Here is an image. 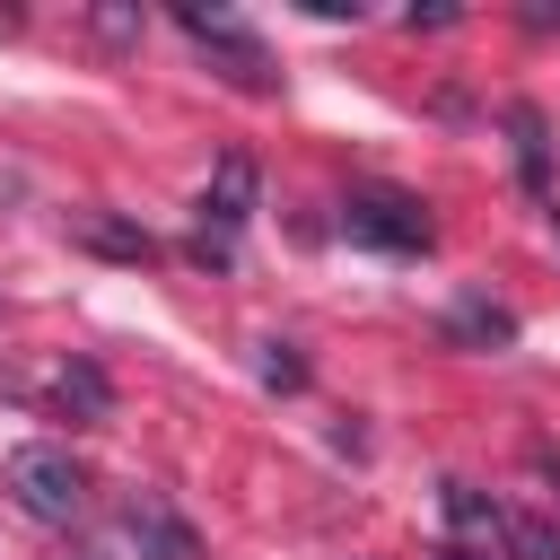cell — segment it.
Instances as JSON below:
<instances>
[{
    "label": "cell",
    "instance_id": "cell-14",
    "mask_svg": "<svg viewBox=\"0 0 560 560\" xmlns=\"http://www.w3.org/2000/svg\"><path fill=\"white\" fill-rule=\"evenodd\" d=\"M438 560H472V551H438Z\"/></svg>",
    "mask_w": 560,
    "mask_h": 560
},
{
    "label": "cell",
    "instance_id": "cell-1",
    "mask_svg": "<svg viewBox=\"0 0 560 560\" xmlns=\"http://www.w3.org/2000/svg\"><path fill=\"white\" fill-rule=\"evenodd\" d=\"M0 490L35 516V525H70L79 508H88V472H79V455L70 446H18L9 464H0Z\"/></svg>",
    "mask_w": 560,
    "mask_h": 560
},
{
    "label": "cell",
    "instance_id": "cell-6",
    "mask_svg": "<svg viewBox=\"0 0 560 560\" xmlns=\"http://www.w3.org/2000/svg\"><path fill=\"white\" fill-rule=\"evenodd\" d=\"M446 332H455V341H516V315H508V306H481V298H464V306L446 315Z\"/></svg>",
    "mask_w": 560,
    "mask_h": 560
},
{
    "label": "cell",
    "instance_id": "cell-13",
    "mask_svg": "<svg viewBox=\"0 0 560 560\" xmlns=\"http://www.w3.org/2000/svg\"><path fill=\"white\" fill-rule=\"evenodd\" d=\"M542 472H551V490H560V455H542Z\"/></svg>",
    "mask_w": 560,
    "mask_h": 560
},
{
    "label": "cell",
    "instance_id": "cell-8",
    "mask_svg": "<svg viewBox=\"0 0 560 560\" xmlns=\"http://www.w3.org/2000/svg\"><path fill=\"white\" fill-rule=\"evenodd\" d=\"M446 516H455L464 534H490V542H499V516H508V508H490V499H472L464 481H446Z\"/></svg>",
    "mask_w": 560,
    "mask_h": 560
},
{
    "label": "cell",
    "instance_id": "cell-5",
    "mask_svg": "<svg viewBox=\"0 0 560 560\" xmlns=\"http://www.w3.org/2000/svg\"><path fill=\"white\" fill-rule=\"evenodd\" d=\"M122 542L140 560H201V534L158 499V490H122Z\"/></svg>",
    "mask_w": 560,
    "mask_h": 560
},
{
    "label": "cell",
    "instance_id": "cell-11",
    "mask_svg": "<svg viewBox=\"0 0 560 560\" xmlns=\"http://www.w3.org/2000/svg\"><path fill=\"white\" fill-rule=\"evenodd\" d=\"M262 376H271V385H306V368L289 359V341H262Z\"/></svg>",
    "mask_w": 560,
    "mask_h": 560
},
{
    "label": "cell",
    "instance_id": "cell-3",
    "mask_svg": "<svg viewBox=\"0 0 560 560\" xmlns=\"http://www.w3.org/2000/svg\"><path fill=\"white\" fill-rule=\"evenodd\" d=\"M254 219V158H219L210 192H201V262H236V228Z\"/></svg>",
    "mask_w": 560,
    "mask_h": 560
},
{
    "label": "cell",
    "instance_id": "cell-10",
    "mask_svg": "<svg viewBox=\"0 0 560 560\" xmlns=\"http://www.w3.org/2000/svg\"><path fill=\"white\" fill-rule=\"evenodd\" d=\"M88 236H96V245H105V254H131V262H149V254H158V245H149V236H131V228H105V219H96V228H88Z\"/></svg>",
    "mask_w": 560,
    "mask_h": 560
},
{
    "label": "cell",
    "instance_id": "cell-4",
    "mask_svg": "<svg viewBox=\"0 0 560 560\" xmlns=\"http://www.w3.org/2000/svg\"><path fill=\"white\" fill-rule=\"evenodd\" d=\"M175 18H184V35H192V44H210V52L228 61V79H236L245 96H262V88H271V61H262V44H254V35H245L228 9H192V0H184Z\"/></svg>",
    "mask_w": 560,
    "mask_h": 560
},
{
    "label": "cell",
    "instance_id": "cell-2",
    "mask_svg": "<svg viewBox=\"0 0 560 560\" xmlns=\"http://www.w3.org/2000/svg\"><path fill=\"white\" fill-rule=\"evenodd\" d=\"M341 236H350V245H376V254H420V245H429V210H420L411 192L368 184V192L341 201Z\"/></svg>",
    "mask_w": 560,
    "mask_h": 560
},
{
    "label": "cell",
    "instance_id": "cell-9",
    "mask_svg": "<svg viewBox=\"0 0 560 560\" xmlns=\"http://www.w3.org/2000/svg\"><path fill=\"white\" fill-rule=\"evenodd\" d=\"M61 402H79V411L96 420V411H105V376H96L88 359H70V368H61Z\"/></svg>",
    "mask_w": 560,
    "mask_h": 560
},
{
    "label": "cell",
    "instance_id": "cell-12",
    "mask_svg": "<svg viewBox=\"0 0 560 560\" xmlns=\"http://www.w3.org/2000/svg\"><path fill=\"white\" fill-rule=\"evenodd\" d=\"M516 140H525V175L542 184V122H534V114H516Z\"/></svg>",
    "mask_w": 560,
    "mask_h": 560
},
{
    "label": "cell",
    "instance_id": "cell-7",
    "mask_svg": "<svg viewBox=\"0 0 560 560\" xmlns=\"http://www.w3.org/2000/svg\"><path fill=\"white\" fill-rule=\"evenodd\" d=\"M499 542L516 551V560H560V525H542V516H499Z\"/></svg>",
    "mask_w": 560,
    "mask_h": 560
}]
</instances>
